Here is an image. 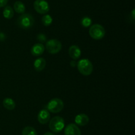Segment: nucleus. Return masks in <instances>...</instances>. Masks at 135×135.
Returning <instances> with one entry per match:
<instances>
[{
    "label": "nucleus",
    "instance_id": "nucleus-12",
    "mask_svg": "<svg viewBox=\"0 0 135 135\" xmlns=\"http://www.w3.org/2000/svg\"><path fill=\"white\" fill-rule=\"evenodd\" d=\"M45 46L42 43H36L32 46L31 48V54L34 56H40L44 53Z\"/></svg>",
    "mask_w": 135,
    "mask_h": 135
},
{
    "label": "nucleus",
    "instance_id": "nucleus-13",
    "mask_svg": "<svg viewBox=\"0 0 135 135\" xmlns=\"http://www.w3.org/2000/svg\"><path fill=\"white\" fill-rule=\"evenodd\" d=\"M46 66V61L43 58H38L34 62V70L37 71H41L45 68Z\"/></svg>",
    "mask_w": 135,
    "mask_h": 135
},
{
    "label": "nucleus",
    "instance_id": "nucleus-18",
    "mask_svg": "<svg viewBox=\"0 0 135 135\" xmlns=\"http://www.w3.org/2000/svg\"><path fill=\"white\" fill-rule=\"evenodd\" d=\"M42 22L44 26H48L51 25L53 22V19L51 17V15L47 14H45L42 18Z\"/></svg>",
    "mask_w": 135,
    "mask_h": 135
},
{
    "label": "nucleus",
    "instance_id": "nucleus-20",
    "mask_svg": "<svg viewBox=\"0 0 135 135\" xmlns=\"http://www.w3.org/2000/svg\"><path fill=\"white\" fill-rule=\"evenodd\" d=\"M37 40L40 42V43H43V42H46L47 41V38L44 34L40 33L37 35Z\"/></svg>",
    "mask_w": 135,
    "mask_h": 135
},
{
    "label": "nucleus",
    "instance_id": "nucleus-23",
    "mask_svg": "<svg viewBox=\"0 0 135 135\" xmlns=\"http://www.w3.org/2000/svg\"><path fill=\"white\" fill-rule=\"evenodd\" d=\"M76 64V62H75V61H71V66H72V67H75V65Z\"/></svg>",
    "mask_w": 135,
    "mask_h": 135
},
{
    "label": "nucleus",
    "instance_id": "nucleus-7",
    "mask_svg": "<svg viewBox=\"0 0 135 135\" xmlns=\"http://www.w3.org/2000/svg\"><path fill=\"white\" fill-rule=\"evenodd\" d=\"M34 8L40 14H46L50 11V5L46 0H36L34 2Z\"/></svg>",
    "mask_w": 135,
    "mask_h": 135
},
{
    "label": "nucleus",
    "instance_id": "nucleus-1",
    "mask_svg": "<svg viewBox=\"0 0 135 135\" xmlns=\"http://www.w3.org/2000/svg\"><path fill=\"white\" fill-rule=\"evenodd\" d=\"M18 26L22 29H31L34 24V19L28 13H23L17 20Z\"/></svg>",
    "mask_w": 135,
    "mask_h": 135
},
{
    "label": "nucleus",
    "instance_id": "nucleus-21",
    "mask_svg": "<svg viewBox=\"0 0 135 135\" xmlns=\"http://www.w3.org/2000/svg\"><path fill=\"white\" fill-rule=\"evenodd\" d=\"M8 2V0H0V7H5Z\"/></svg>",
    "mask_w": 135,
    "mask_h": 135
},
{
    "label": "nucleus",
    "instance_id": "nucleus-2",
    "mask_svg": "<svg viewBox=\"0 0 135 135\" xmlns=\"http://www.w3.org/2000/svg\"><path fill=\"white\" fill-rule=\"evenodd\" d=\"M77 68L79 72L84 75H89L93 71V65L88 59H82L78 62Z\"/></svg>",
    "mask_w": 135,
    "mask_h": 135
},
{
    "label": "nucleus",
    "instance_id": "nucleus-3",
    "mask_svg": "<svg viewBox=\"0 0 135 135\" xmlns=\"http://www.w3.org/2000/svg\"><path fill=\"white\" fill-rule=\"evenodd\" d=\"M65 127V120L61 116H54L50 120L49 128L52 132H60Z\"/></svg>",
    "mask_w": 135,
    "mask_h": 135
},
{
    "label": "nucleus",
    "instance_id": "nucleus-4",
    "mask_svg": "<svg viewBox=\"0 0 135 135\" xmlns=\"http://www.w3.org/2000/svg\"><path fill=\"white\" fill-rule=\"evenodd\" d=\"M63 107H64L63 101L59 98H54L51 99L46 106L47 111L52 113L59 112L63 110Z\"/></svg>",
    "mask_w": 135,
    "mask_h": 135
},
{
    "label": "nucleus",
    "instance_id": "nucleus-15",
    "mask_svg": "<svg viewBox=\"0 0 135 135\" xmlns=\"http://www.w3.org/2000/svg\"><path fill=\"white\" fill-rule=\"evenodd\" d=\"M14 10L17 12V13H20V14H23L25 13V10H26V7L25 5L22 1H17L14 3Z\"/></svg>",
    "mask_w": 135,
    "mask_h": 135
},
{
    "label": "nucleus",
    "instance_id": "nucleus-11",
    "mask_svg": "<svg viewBox=\"0 0 135 135\" xmlns=\"http://www.w3.org/2000/svg\"><path fill=\"white\" fill-rule=\"evenodd\" d=\"M69 54L72 59L77 60L81 55V50L76 45H72L69 49Z\"/></svg>",
    "mask_w": 135,
    "mask_h": 135
},
{
    "label": "nucleus",
    "instance_id": "nucleus-16",
    "mask_svg": "<svg viewBox=\"0 0 135 135\" xmlns=\"http://www.w3.org/2000/svg\"><path fill=\"white\" fill-rule=\"evenodd\" d=\"M3 15L5 19H10L14 16V10L11 6H6L3 11Z\"/></svg>",
    "mask_w": 135,
    "mask_h": 135
},
{
    "label": "nucleus",
    "instance_id": "nucleus-14",
    "mask_svg": "<svg viewBox=\"0 0 135 135\" xmlns=\"http://www.w3.org/2000/svg\"><path fill=\"white\" fill-rule=\"evenodd\" d=\"M3 105L5 107L6 109L7 110H13L15 108V102L14 101L13 99L11 98H5V99H3Z\"/></svg>",
    "mask_w": 135,
    "mask_h": 135
},
{
    "label": "nucleus",
    "instance_id": "nucleus-8",
    "mask_svg": "<svg viewBox=\"0 0 135 135\" xmlns=\"http://www.w3.org/2000/svg\"><path fill=\"white\" fill-rule=\"evenodd\" d=\"M65 135H81V132L76 124L71 123L65 128Z\"/></svg>",
    "mask_w": 135,
    "mask_h": 135
},
{
    "label": "nucleus",
    "instance_id": "nucleus-17",
    "mask_svg": "<svg viewBox=\"0 0 135 135\" xmlns=\"http://www.w3.org/2000/svg\"><path fill=\"white\" fill-rule=\"evenodd\" d=\"M22 135H38V134L33 127H26L22 130Z\"/></svg>",
    "mask_w": 135,
    "mask_h": 135
},
{
    "label": "nucleus",
    "instance_id": "nucleus-6",
    "mask_svg": "<svg viewBox=\"0 0 135 135\" xmlns=\"http://www.w3.org/2000/svg\"><path fill=\"white\" fill-rule=\"evenodd\" d=\"M45 48L50 54H57L62 48L61 42L57 39L49 40L46 41Z\"/></svg>",
    "mask_w": 135,
    "mask_h": 135
},
{
    "label": "nucleus",
    "instance_id": "nucleus-19",
    "mask_svg": "<svg viewBox=\"0 0 135 135\" xmlns=\"http://www.w3.org/2000/svg\"><path fill=\"white\" fill-rule=\"evenodd\" d=\"M81 25L84 27H89L92 25V19L88 17H84L81 19Z\"/></svg>",
    "mask_w": 135,
    "mask_h": 135
},
{
    "label": "nucleus",
    "instance_id": "nucleus-22",
    "mask_svg": "<svg viewBox=\"0 0 135 135\" xmlns=\"http://www.w3.org/2000/svg\"><path fill=\"white\" fill-rule=\"evenodd\" d=\"M131 17H132V19L134 21V19H135V10L134 9H133V11H132L131 12Z\"/></svg>",
    "mask_w": 135,
    "mask_h": 135
},
{
    "label": "nucleus",
    "instance_id": "nucleus-9",
    "mask_svg": "<svg viewBox=\"0 0 135 135\" xmlns=\"http://www.w3.org/2000/svg\"><path fill=\"white\" fill-rule=\"evenodd\" d=\"M50 120V112L47 109H42L38 112V120L40 124H45Z\"/></svg>",
    "mask_w": 135,
    "mask_h": 135
},
{
    "label": "nucleus",
    "instance_id": "nucleus-5",
    "mask_svg": "<svg viewBox=\"0 0 135 135\" xmlns=\"http://www.w3.org/2000/svg\"><path fill=\"white\" fill-rule=\"evenodd\" d=\"M89 34L93 39L100 40L104 38L105 36V29L101 25L94 24L90 28Z\"/></svg>",
    "mask_w": 135,
    "mask_h": 135
},
{
    "label": "nucleus",
    "instance_id": "nucleus-24",
    "mask_svg": "<svg viewBox=\"0 0 135 135\" xmlns=\"http://www.w3.org/2000/svg\"><path fill=\"white\" fill-rule=\"evenodd\" d=\"M44 135H55V134L51 132H46V133H45Z\"/></svg>",
    "mask_w": 135,
    "mask_h": 135
},
{
    "label": "nucleus",
    "instance_id": "nucleus-10",
    "mask_svg": "<svg viewBox=\"0 0 135 135\" xmlns=\"http://www.w3.org/2000/svg\"><path fill=\"white\" fill-rule=\"evenodd\" d=\"M75 122L76 125L84 127L86 126L89 122V117L88 115L84 113H80L75 116Z\"/></svg>",
    "mask_w": 135,
    "mask_h": 135
}]
</instances>
